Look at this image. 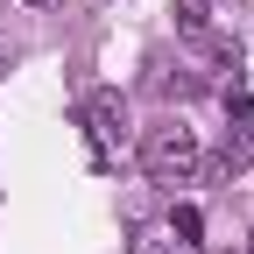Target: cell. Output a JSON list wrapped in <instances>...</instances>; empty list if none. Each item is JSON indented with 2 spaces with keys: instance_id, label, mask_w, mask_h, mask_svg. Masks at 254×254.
<instances>
[{
  "instance_id": "cell-1",
  "label": "cell",
  "mask_w": 254,
  "mask_h": 254,
  "mask_svg": "<svg viewBox=\"0 0 254 254\" xmlns=\"http://www.w3.org/2000/svg\"><path fill=\"white\" fill-rule=\"evenodd\" d=\"M198 134H190L184 120H163V127H148L141 134V170L155 177V184H190L198 177Z\"/></svg>"
},
{
  "instance_id": "cell-2",
  "label": "cell",
  "mask_w": 254,
  "mask_h": 254,
  "mask_svg": "<svg viewBox=\"0 0 254 254\" xmlns=\"http://www.w3.org/2000/svg\"><path fill=\"white\" fill-rule=\"evenodd\" d=\"M85 127H92V141H99V148H113V141L127 134V106H120V92H92V99H85Z\"/></svg>"
},
{
  "instance_id": "cell-3",
  "label": "cell",
  "mask_w": 254,
  "mask_h": 254,
  "mask_svg": "<svg viewBox=\"0 0 254 254\" xmlns=\"http://www.w3.org/2000/svg\"><path fill=\"white\" fill-rule=\"evenodd\" d=\"M127 254H177V240H170V226H141L127 240Z\"/></svg>"
},
{
  "instance_id": "cell-4",
  "label": "cell",
  "mask_w": 254,
  "mask_h": 254,
  "mask_svg": "<svg viewBox=\"0 0 254 254\" xmlns=\"http://www.w3.org/2000/svg\"><path fill=\"white\" fill-rule=\"evenodd\" d=\"M177 28H184V36H212V14H205V0H177Z\"/></svg>"
},
{
  "instance_id": "cell-5",
  "label": "cell",
  "mask_w": 254,
  "mask_h": 254,
  "mask_svg": "<svg viewBox=\"0 0 254 254\" xmlns=\"http://www.w3.org/2000/svg\"><path fill=\"white\" fill-rule=\"evenodd\" d=\"M28 7H64V0H28Z\"/></svg>"
},
{
  "instance_id": "cell-6",
  "label": "cell",
  "mask_w": 254,
  "mask_h": 254,
  "mask_svg": "<svg viewBox=\"0 0 254 254\" xmlns=\"http://www.w3.org/2000/svg\"><path fill=\"white\" fill-rule=\"evenodd\" d=\"M247 254H254V240H247Z\"/></svg>"
}]
</instances>
